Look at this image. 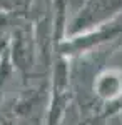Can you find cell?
<instances>
[{
  "label": "cell",
  "instance_id": "obj_1",
  "mask_svg": "<svg viewBox=\"0 0 122 125\" xmlns=\"http://www.w3.org/2000/svg\"><path fill=\"white\" fill-rule=\"evenodd\" d=\"M10 72V63H9V53H7V50H5V53H3V57L0 58V92H2V87L5 83V78L9 75Z\"/></svg>",
  "mask_w": 122,
  "mask_h": 125
}]
</instances>
